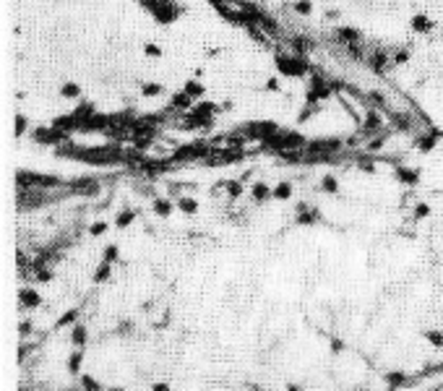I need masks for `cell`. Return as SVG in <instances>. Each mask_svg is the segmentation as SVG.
<instances>
[{"label": "cell", "instance_id": "6da1fadb", "mask_svg": "<svg viewBox=\"0 0 443 391\" xmlns=\"http://www.w3.org/2000/svg\"><path fill=\"white\" fill-rule=\"evenodd\" d=\"M274 66L282 76H292V79H302L308 73V63L302 57H287V55H277L274 57Z\"/></svg>", "mask_w": 443, "mask_h": 391}, {"label": "cell", "instance_id": "7a4b0ae2", "mask_svg": "<svg viewBox=\"0 0 443 391\" xmlns=\"http://www.w3.org/2000/svg\"><path fill=\"white\" fill-rule=\"evenodd\" d=\"M34 141H39V144H57V141H66V133L60 128H37L34 131Z\"/></svg>", "mask_w": 443, "mask_h": 391}, {"label": "cell", "instance_id": "3957f363", "mask_svg": "<svg viewBox=\"0 0 443 391\" xmlns=\"http://www.w3.org/2000/svg\"><path fill=\"white\" fill-rule=\"evenodd\" d=\"M110 125H112V117L99 115V112H94L91 117L81 120V128H86V131H104V128H110Z\"/></svg>", "mask_w": 443, "mask_h": 391}, {"label": "cell", "instance_id": "277c9868", "mask_svg": "<svg viewBox=\"0 0 443 391\" xmlns=\"http://www.w3.org/2000/svg\"><path fill=\"white\" fill-rule=\"evenodd\" d=\"M245 133H250V136H274L277 133V123H250L245 125Z\"/></svg>", "mask_w": 443, "mask_h": 391}, {"label": "cell", "instance_id": "5b68a950", "mask_svg": "<svg viewBox=\"0 0 443 391\" xmlns=\"http://www.w3.org/2000/svg\"><path fill=\"white\" fill-rule=\"evenodd\" d=\"M206 154H209V149H196V146H180V149H175L172 159H175V162H180V159H193V157H206Z\"/></svg>", "mask_w": 443, "mask_h": 391}, {"label": "cell", "instance_id": "8992f818", "mask_svg": "<svg viewBox=\"0 0 443 391\" xmlns=\"http://www.w3.org/2000/svg\"><path fill=\"white\" fill-rule=\"evenodd\" d=\"M321 219V212L318 209H308L305 204L297 206V224H315Z\"/></svg>", "mask_w": 443, "mask_h": 391}, {"label": "cell", "instance_id": "52a82bcc", "mask_svg": "<svg viewBox=\"0 0 443 391\" xmlns=\"http://www.w3.org/2000/svg\"><path fill=\"white\" fill-rule=\"evenodd\" d=\"M170 104H172L175 110H191L193 107V97L185 92V89H180V92H175L170 97Z\"/></svg>", "mask_w": 443, "mask_h": 391}, {"label": "cell", "instance_id": "ba28073f", "mask_svg": "<svg viewBox=\"0 0 443 391\" xmlns=\"http://www.w3.org/2000/svg\"><path fill=\"white\" fill-rule=\"evenodd\" d=\"M222 112L219 104H214V102H201V104H196V107H191V115L193 117H211V115H217Z\"/></svg>", "mask_w": 443, "mask_h": 391}, {"label": "cell", "instance_id": "9c48e42d", "mask_svg": "<svg viewBox=\"0 0 443 391\" xmlns=\"http://www.w3.org/2000/svg\"><path fill=\"white\" fill-rule=\"evenodd\" d=\"M19 303L24 305V308H39V303H42V297H39V292H34V290H21L19 292Z\"/></svg>", "mask_w": 443, "mask_h": 391}, {"label": "cell", "instance_id": "30bf717a", "mask_svg": "<svg viewBox=\"0 0 443 391\" xmlns=\"http://www.w3.org/2000/svg\"><path fill=\"white\" fill-rule=\"evenodd\" d=\"M337 37L342 42H347V44H357L360 42V32H357L355 26H339L337 29Z\"/></svg>", "mask_w": 443, "mask_h": 391}, {"label": "cell", "instance_id": "8fae6325", "mask_svg": "<svg viewBox=\"0 0 443 391\" xmlns=\"http://www.w3.org/2000/svg\"><path fill=\"white\" fill-rule=\"evenodd\" d=\"M60 97L63 99H79L81 97V86L76 81H66L63 86H60Z\"/></svg>", "mask_w": 443, "mask_h": 391}, {"label": "cell", "instance_id": "7c38bea8", "mask_svg": "<svg viewBox=\"0 0 443 391\" xmlns=\"http://www.w3.org/2000/svg\"><path fill=\"white\" fill-rule=\"evenodd\" d=\"M86 339H89L86 326H84V323H76V326H73V332H71V342L76 344V347H84Z\"/></svg>", "mask_w": 443, "mask_h": 391}, {"label": "cell", "instance_id": "4fadbf2b", "mask_svg": "<svg viewBox=\"0 0 443 391\" xmlns=\"http://www.w3.org/2000/svg\"><path fill=\"white\" fill-rule=\"evenodd\" d=\"M16 183H19L21 188H29V185H39V175L29 172V170H21V172L16 175Z\"/></svg>", "mask_w": 443, "mask_h": 391}, {"label": "cell", "instance_id": "5bb4252c", "mask_svg": "<svg viewBox=\"0 0 443 391\" xmlns=\"http://www.w3.org/2000/svg\"><path fill=\"white\" fill-rule=\"evenodd\" d=\"M250 196H253V201H266L269 196H274V190H269V185H264V183H256L253 188H250Z\"/></svg>", "mask_w": 443, "mask_h": 391}, {"label": "cell", "instance_id": "9a60e30c", "mask_svg": "<svg viewBox=\"0 0 443 391\" xmlns=\"http://www.w3.org/2000/svg\"><path fill=\"white\" fill-rule=\"evenodd\" d=\"M151 209H154V214H157V217H170V214H172V204H170V201H164V199H154Z\"/></svg>", "mask_w": 443, "mask_h": 391}, {"label": "cell", "instance_id": "2e32d148", "mask_svg": "<svg viewBox=\"0 0 443 391\" xmlns=\"http://www.w3.org/2000/svg\"><path fill=\"white\" fill-rule=\"evenodd\" d=\"M162 89H164V86L157 84V81H144V84H141V94H144V97H159Z\"/></svg>", "mask_w": 443, "mask_h": 391}, {"label": "cell", "instance_id": "e0dca14e", "mask_svg": "<svg viewBox=\"0 0 443 391\" xmlns=\"http://www.w3.org/2000/svg\"><path fill=\"white\" fill-rule=\"evenodd\" d=\"M177 206H180V212H182V214H196V212H198V201L191 199V196H182Z\"/></svg>", "mask_w": 443, "mask_h": 391}, {"label": "cell", "instance_id": "ac0fdd59", "mask_svg": "<svg viewBox=\"0 0 443 391\" xmlns=\"http://www.w3.org/2000/svg\"><path fill=\"white\" fill-rule=\"evenodd\" d=\"M289 196H292V183H279L274 188V199L277 201H289Z\"/></svg>", "mask_w": 443, "mask_h": 391}, {"label": "cell", "instance_id": "d6986e66", "mask_svg": "<svg viewBox=\"0 0 443 391\" xmlns=\"http://www.w3.org/2000/svg\"><path fill=\"white\" fill-rule=\"evenodd\" d=\"M81 363H84V352H81V350H76V352L68 357V373L76 375V373L81 370Z\"/></svg>", "mask_w": 443, "mask_h": 391}, {"label": "cell", "instance_id": "ffe728a7", "mask_svg": "<svg viewBox=\"0 0 443 391\" xmlns=\"http://www.w3.org/2000/svg\"><path fill=\"white\" fill-rule=\"evenodd\" d=\"M107 279H110V261H102V264L94 269V282L102 284V282H107Z\"/></svg>", "mask_w": 443, "mask_h": 391}, {"label": "cell", "instance_id": "44dd1931", "mask_svg": "<svg viewBox=\"0 0 443 391\" xmlns=\"http://www.w3.org/2000/svg\"><path fill=\"white\" fill-rule=\"evenodd\" d=\"M321 188H324L326 193H339V180L334 177V175H324V180H321Z\"/></svg>", "mask_w": 443, "mask_h": 391}, {"label": "cell", "instance_id": "7402d4cb", "mask_svg": "<svg viewBox=\"0 0 443 391\" xmlns=\"http://www.w3.org/2000/svg\"><path fill=\"white\" fill-rule=\"evenodd\" d=\"M76 318H79V310H76V308H71L68 313H63V315H60V318H57V323H55V329H63V326H68V323H73Z\"/></svg>", "mask_w": 443, "mask_h": 391}, {"label": "cell", "instance_id": "603a6c76", "mask_svg": "<svg viewBox=\"0 0 443 391\" xmlns=\"http://www.w3.org/2000/svg\"><path fill=\"white\" fill-rule=\"evenodd\" d=\"M182 89H185V92H188V94H191L193 99H196V97H201V94H204V86H201V81H196V79H191V81H185V86H182Z\"/></svg>", "mask_w": 443, "mask_h": 391}, {"label": "cell", "instance_id": "cb8c5ba5", "mask_svg": "<svg viewBox=\"0 0 443 391\" xmlns=\"http://www.w3.org/2000/svg\"><path fill=\"white\" fill-rule=\"evenodd\" d=\"M94 112H97V110H94V104H81V107H76L71 115H73V117H79V120H86V117H91Z\"/></svg>", "mask_w": 443, "mask_h": 391}, {"label": "cell", "instance_id": "d4e9b609", "mask_svg": "<svg viewBox=\"0 0 443 391\" xmlns=\"http://www.w3.org/2000/svg\"><path fill=\"white\" fill-rule=\"evenodd\" d=\"M133 219H136V212H131V209H125V212H120V214H117L115 224H117L120 230H123V227H128V224H131Z\"/></svg>", "mask_w": 443, "mask_h": 391}, {"label": "cell", "instance_id": "484cf974", "mask_svg": "<svg viewBox=\"0 0 443 391\" xmlns=\"http://www.w3.org/2000/svg\"><path fill=\"white\" fill-rule=\"evenodd\" d=\"M292 44H295V50H297V55H305V52H310L313 50V39H292Z\"/></svg>", "mask_w": 443, "mask_h": 391}, {"label": "cell", "instance_id": "4316f807", "mask_svg": "<svg viewBox=\"0 0 443 391\" xmlns=\"http://www.w3.org/2000/svg\"><path fill=\"white\" fill-rule=\"evenodd\" d=\"M292 8H295V13H300V16H310V13H313V3H310V0H297Z\"/></svg>", "mask_w": 443, "mask_h": 391}, {"label": "cell", "instance_id": "83f0119b", "mask_svg": "<svg viewBox=\"0 0 443 391\" xmlns=\"http://www.w3.org/2000/svg\"><path fill=\"white\" fill-rule=\"evenodd\" d=\"M224 188H227V193H230L232 199H237V196L242 193V180H227Z\"/></svg>", "mask_w": 443, "mask_h": 391}, {"label": "cell", "instance_id": "f1b7e54d", "mask_svg": "<svg viewBox=\"0 0 443 391\" xmlns=\"http://www.w3.org/2000/svg\"><path fill=\"white\" fill-rule=\"evenodd\" d=\"M39 185L42 188H55V185H60V180L55 175H39Z\"/></svg>", "mask_w": 443, "mask_h": 391}, {"label": "cell", "instance_id": "f546056e", "mask_svg": "<svg viewBox=\"0 0 443 391\" xmlns=\"http://www.w3.org/2000/svg\"><path fill=\"white\" fill-rule=\"evenodd\" d=\"M144 55H149V57H162V47H159V44H154V42H149V44H144Z\"/></svg>", "mask_w": 443, "mask_h": 391}, {"label": "cell", "instance_id": "4dcf8cb0", "mask_svg": "<svg viewBox=\"0 0 443 391\" xmlns=\"http://www.w3.org/2000/svg\"><path fill=\"white\" fill-rule=\"evenodd\" d=\"M104 232H107V222H94V224L89 227V235H91V237H99V235H104Z\"/></svg>", "mask_w": 443, "mask_h": 391}, {"label": "cell", "instance_id": "1f68e13d", "mask_svg": "<svg viewBox=\"0 0 443 391\" xmlns=\"http://www.w3.org/2000/svg\"><path fill=\"white\" fill-rule=\"evenodd\" d=\"M81 386H84V388H91V391H99V388H102V383L94 381L91 375H81Z\"/></svg>", "mask_w": 443, "mask_h": 391}, {"label": "cell", "instance_id": "d6a6232c", "mask_svg": "<svg viewBox=\"0 0 443 391\" xmlns=\"http://www.w3.org/2000/svg\"><path fill=\"white\" fill-rule=\"evenodd\" d=\"M104 261H110V264L117 261V245H107L104 248Z\"/></svg>", "mask_w": 443, "mask_h": 391}, {"label": "cell", "instance_id": "836d02e7", "mask_svg": "<svg viewBox=\"0 0 443 391\" xmlns=\"http://www.w3.org/2000/svg\"><path fill=\"white\" fill-rule=\"evenodd\" d=\"M34 279L47 284V282H52V272H47V269H39V266H37V277H34Z\"/></svg>", "mask_w": 443, "mask_h": 391}, {"label": "cell", "instance_id": "e575fe53", "mask_svg": "<svg viewBox=\"0 0 443 391\" xmlns=\"http://www.w3.org/2000/svg\"><path fill=\"white\" fill-rule=\"evenodd\" d=\"M26 125H29V120L24 115H19L16 117V133H19V136H24V133H26Z\"/></svg>", "mask_w": 443, "mask_h": 391}, {"label": "cell", "instance_id": "d590c367", "mask_svg": "<svg viewBox=\"0 0 443 391\" xmlns=\"http://www.w3.org/2000/svg\"><path fill=\"white\" fill-rule=\"evenodd\" d=\"M264 92H279V79H269L264 84Z\"/></svg>", "mask_w": 443, "mask_h": 391}, {"label": "cell", "instance_id": "8d00e7d4", "mask_svg": "<svg viewBox=\"0 0 443 391\" xmlns=\"http://www.w3.org/2000/svg\"><path fill=\"white\" fill-rule=\"evenodd\" d=\"M344 350V342L339 337H331V352H342Z\"/></svg>", "mask_w": 443, "mask_h": 391}, {"label": "cell", "instance_id": "74e56055", "mask_svg": "<svg viewBox=\"0 0 443 391\" xmlns=\"http://www.w3.org/2000/svg\"><path fill=\"white\" fill-rule=\"evenodd\" d=\"M131 332H133V323H131V321H125V323L117 326V334H125V337H128Z\"/></svg>", "mask_w": 443, "mask_h": 391}, {"label": "cell", "instance_id": "f35d334b", "mask_svg": "<svg viewBox=\"0 0 443 391\" xmlns=\"http://www.w3.org/2000/svg\"><path fill=\"white\" fill-rule=\"evenodd\" d=\"M29 332H32V323H29V321H24V323L19 326V334H21V337H26Z\"/></svg>", "mask_w": 443, "mask_h": 391}, {"label": "cell", "instance_id": "ab89813d", "mask_svg": "<svg viewBox=\"0 0 443 391\" xmlns=\"http://www.w3.org/2000/svg\"><path fill=\"white\" fill-rule=\"evenodd\" d=\"M170 388V383H154V391H167Z\"/></svg>", "mask_w": 443, "mask_h": 391}, {"label": "cell", "instance_id": "60d3db41", "mask_svg": "<svg viewBox=\"0 0 443 391\" xmlns=\"http://www.w3.org/2000/svg\"><path fill=\"white\" fill-rule=\"evenodd\" d=\"M209 3H214V6L219 8V6H224V0H209Z\"/></svg>", "mask_w": 443, "mask_h": 391}]
</instances>
